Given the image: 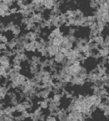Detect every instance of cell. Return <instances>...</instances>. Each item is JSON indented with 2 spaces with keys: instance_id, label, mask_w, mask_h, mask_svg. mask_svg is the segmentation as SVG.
I'll return each instance as SVG.
<instances>
[{
  "instance_id": "cell-1",
  "label": "cell",
  "mask_w": 109,
  "mask_h": 121,
  "mask_svg": "<svg viewBox=\"0 0 109 121\" xmlns=\"http://www.w3.org/2000/svg\"><path fill=\"white\" fill-rule=\"evenodd\" d=\"M83 67L84 66L81 63H76V64H73V65H67V69L68 73L72 76H75V75H79Z\"/></svg>"
},
{
  "instance_id": "cell-2",
  "label": "cell",
  "mask_w": 109,
  "mask_h": 121,
  "mask_svg": "<svg viewBox=\"0 0 109 121\" xmlns=\"http://www.w3.org/2000/svg\"><path fill=\"white\" fill-rule=\"evenodd\" d=\"M54 62L60 65H67V53H65L63 51H59L54 56Z\"/></svg>"
},
{
  "instance_id": "cell-3",
  "label": "cell",
  "mask_w": 109,
  "mask_h": 121,
  "mask_svg": "<svg viewBox=\"0 0 109 121\" xmlns=\"http://www.w3.org/2000/svg\"><path fill=\"white\" fill-rule=\"evenodd\" d=\"M73 48H74V43H73V42L69 39L67 35L63 36V41H62V44H61V48L64 49V50L70 51L71 49H73Z\"/></svg>"
},
{
  "instance_id": "cell-4",
  "label": "cell",
  "mask_w": 109,
  "mask_h": 121,
  "mask_svg": "<svg viewBox=\"0 0 109 121\" xmlns=\"http://www.w3.org/2000/svg\"><path fill=\"white\" fill-rule=\"evenodd\" d=\"M86 81L87 80H85L83 77L79 76V75H75V76H73L70 84H72L73 86H82L86 83Z\"/></svg>"
},
{
  "instance_id": "cell-5",
  "label": "cell",
  "mask_w": 109,
  "mask_h": 121,
  "mask_svg": "<svg viewBox=\"0 0 109 121\" xmlns=\"http://www.w3.org/2000/svg\"><path fill=\"white\" fill-rule=\"evenodd\" d=\"M56 4L57 2L55 0H42L41 2L42 6L45 8V10H52Z\"/></svg>"
},
{
  "instance_id": "cell-6",
  "label": "cell",
  "mask_w": 109,
  "mask_h": 121,
  "mask_svg": "<svg viewBox=\"0 0 109 121\" xmlns=\"http://www.w3.org/2000/svg\"><path fill=\"white\" fill-rule=\"evenodd\" d=\"M47 51H48L49 58H54L59 51H61V47L54 46V45H48L47 46Z\"/></svg>"
},
{
  "instance_id": "cell-7",
  "label": "cell",
  "mask_w": 109,
  "mask_h": 121,
  "mask_svg": "<svg viewBox=\"0 0 109 121\" xmlns=\"http://www.w3.org/2000/svg\"><path fill=\"white\" fill-rule=\"evenodd\" d=\"M95 22H96V17H95V14H90V15H87V16H85V21L84 27H89L91 25L95 24Z\"/></svg>"
},
{
  "instance_id": "cell-8",
  "label": "cell",
  "mask_w": 109,
  "mask_h": 121,
  "mask_svg": "<svg viewBox=\"0 0 109 121\" xmlns=\"http://www.w3.org/2000/svg\"><path fill=\"white\" fill-rule=\"evenodd\" d=\"M63 35L62 30H61V27H54V29L51 30V31L49 33L48 38H54V37H56V36H61Z\"/></svg>"
},
{
  "instance_id": "cell-9",
  "label": "cell",
  "mask_w": 109,
  "mask_h": 121,
  "mask_svg": "<svg viewBox=\"0 0 109 121\" xmlns=\"http://www.w3.org/2000/svg\"><path fill=\"white\" fill-rule=\"evenodd\" d=\"M9 91H10V88L8 86L3 85L0 86V102H2L3 100L6 98Z\"/></svg>"
},
{
  "instance_id": "cell-10",
  "label": "cell",
  "mask_w": 109,
  "mask_h": 121,
  "mask_svg": "<svg viewBox=\"0 0 109 121\" xmlns=\"http://www.w3.org/2000/svg\"><path fill=\"white\" fill-rule=\"evenodd\" d=\"M36 42H29L25 45V51L28 52H37Z\"/></svg>"
},
{
  "instance_id": "cell-11",
  "label": "cell",
  "mask_w": 109,
  "mask_h": 121,
  "mask_svg": "<svg viewBox=\"0 0 109 121\" xmlns=\"http://www.w3.org/2000/svg\"><path fill=\"white\" fill-rule=\"evenodd\" d=\"M49 99L50 98H45V99H41L39 102V108H40L43 110H46L49 108Z\"/></svg>"
},
{
  "instance_id": "cell-12",
  "label": "cell",
  "mask_w": 109,
  "mask_h": 121,
  "mask_svg": "<svg viewBox=\"0 0 109 121\" xmlns=\"http://www.w3.org/2000/svg\"><path fill=\"white\" fill-rule=\"evenodd\" d=\"M91 40H93L95 43H97L99 46H101V44H103V43H104L105 37H104V36H103L101 34H100V35H97V36H94L93 38H91Z\"/></svg>"
}]
</instances>
